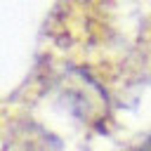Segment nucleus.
Listing matches in <instances>:
<instances>
[{
  "mask_svg": "<svg viewBox=\"0 0 151 151\" xmlns=\"http://www.w3.org/2000/svg\"><path fill=\"white\" fill-rule=\"evenodd\" d=\"M132 151H151V137H149V139H144V142H142L137 149H132Z\"/></svg>",
  "mask_w": 151,
  "mask_h": 151,
  "instance_id": "obj_1",
  "label": "nucleus"
}]
</instances>
